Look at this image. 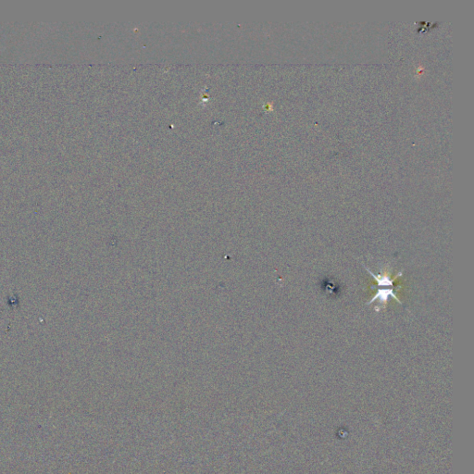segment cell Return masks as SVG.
I'll return each mask as SVG.
<instances>
[{"instance_id": "cell-1", "label": "cell", "mask_w": 474, "mask_h": 474, "mask_svg": "<svg viewBox=\"0 0 474 474\" xmlns=\"http://www.w3.org/2000/svg\"><path fill=\"white\" fill-rule=\"evenodd\" d=\"M390 297L394 298L400 304H402L400 302V300H399V299L396 297L395 292H394L393 288H390V289L383 288V289H378L377 292H376V294H375L374 297V299L370 300V301H368L367 302V305H370V304H372V303H374V302L378 300L379 301V307H381V306L384 307L385 304H386V302L388 301Z\"/></svg>"}, {"instance_id": "cell-2", "label": "cell", "mask_w": 474, "mask_h": 474, "mask_svg": "<svg viewBox=\"0 0 474 474\" xmlns=\"http://www.w3.org/2000/svg\"><path fill=\"white\" fill-rule=\"evenodd\" d=\"M365 268H366V267H365ZM366 270L367 272H368L370 274L373 275V277L374 278L375 281L377 282V285H378L379 287H382V286H383V287L394 286V281H395L397 278L401 277V275H402V274H403V273L401 272V273H399V274H398V275H397V276H396L394 279H392L391 277H389L388 275L386 274H378V276H376V275H375L373 272H371L369 269H367L366 268Z\"/></svg>"}]
</instances>
